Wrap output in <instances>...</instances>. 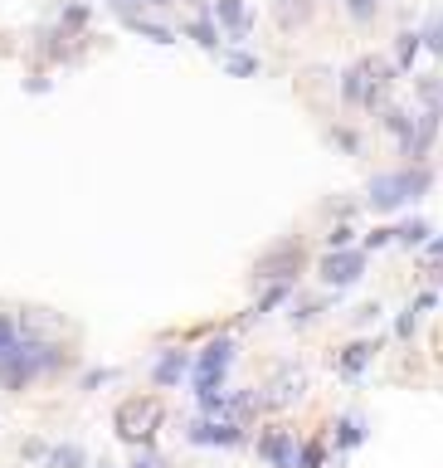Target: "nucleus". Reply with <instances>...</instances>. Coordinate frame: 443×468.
<instances>
[{
	"label": "nucleus",
	"instance_id": "30",
	"mask_svg": "<svg viewBox=\"0 0 443 468\" xmlns=\"http://www.w3.org/2000/svg\"><path fill=\"white\" fill-rule=\"evenodd\" d=\"M147 5H171V0H137V10H147Z\"/></svg>",
	"mask_w": 443,
	"mask_h": 468
},
{
	"label": "nucleus",
	"instance_id": "29",
	"mask_svg": "<svg viewBox=\"0 0 443 468\" xmlns=\"http://www.w3.org/2000/svg\"><path fill=\"white\" fill-rule=\"evenodd\" d=\"M131 468H171V463H166V454H141Z\"/></svg>",
	"mask_w": 443,
	"mask_h": 468
},
{
	"label": "nucleus",
	"instance_id": "23",
	"mask_svg": "<svg viewBox=\"0 0 443 468\" xmlns=\"http://www.w3.org/2000/svg\"><path fill=\"white\" fill-rule=\"evenodd\" d=\"M414 54H419V34H400V54H394V59H400V69H410Z\"/></svg>",
	"mask_w": 443,
	"mask_h": 468
},
{
	"label": "nucleus",
	"instance_id": "16",
	"mask_svg": "<svg viewBox=\"0 0 443 468\" xmlns=\"http://www.w3.org/2000/svg\"><path fill=\"white\" fill-rule=\"evenodd\" d=\"M394 239H400V244H424V239H429V225H424V220H404L400 230H394Z\"/></svg>",
	"mask_w": 443,
	"mask_h": 468
},
{
	"label": "nucleus",
	"instance_id": "17",
	"mask_svg": "<svg viewBox=\"0 0 443 468\" xmlns=\"http://www.w3.org/2000/svg\"><path fill=\"white\" fill-rule=\"evenodd\" d=\"M287 293H293V283H268V293L258 298V312H273V307H283V303H287Z\"/></svg>",
	"mask_w": 443,
	"mask_h": 468
},
{
	"label": "nucleus",
	"instance_id": "13",
	"mask_svg": "<svg viewBox=\"0 0 443 468\" xmlns=\"http://www.w3.org/2000/svg\"><path fill=\"white\" fill-rule=\"evenodd\" d=\"M88 463V454L78 449V444H54L50 454H44V468H83Z\"/></svg>",
	"mask_w": 443,
	"mask_h": 468
},
{
	"label": "nucleus",
	"instance_id": "31",
	"mask_svg": "<svg viewBox=\"0 0 443 468\" xmlns=\"http://www.w3.org/2000/svg\"><path fill=\"white\" fill-rule=\"evenodd\" d=\"M429 254H438V259H443V239H434V244H429Z\"/></svg>",
	"mask_w": 443,
	"mask_h": 468
},
{
	"label": "nucleus",
	"instance_id": "9",
	"mask_svg": "<svg viewBox=\"0 0 443 468\" xmlns=\"http://www.w3.org/2000/svg\"><path fill=\"white\" fill-rule=\"evenodd\" d=\"M185 371H190V356L185 352H161L157 366H151V381H157L161 390H171V386H181Z\"/></svg>",
	"mask_w": 443,
	"mask_h": 468
},
{
	"label": "nucleus",
	"instance_id": "21",
	"mask_svg": "<svg viewBox=\"0 0 443 468\" xmlns=\"http://www.w3.org/2000/svg\"><path fill=\"white\" fill-rule=\"evenodd\" d=\"M224 69L239 74V78H249V74H258V59L254 54H230V59H224Z\"/></svg>",
	"mask_w": 443,
	"mask_h": 468
},
{
	"label": "nucleus",
	"instance_id": "2",
	"mask_svg": "<svg viewBox=\"0 0 443 468\" xmlns=\"http://www.w3.org/2000/svg\"><path fill=\"white\" fill-rule=\"evenodd\" d=\"M429 186H434V176H429L424 166H400V171L370 176L366 200H370V210H400V206H410V200L429 196Z\"/></svg>",
	"mask_w": 443,
	"mask_h": 468
},
{
	"label": "nucleus",
	"instance_id": "8",
	"mask_svg": "<svg viewBox=\"0 0 443 468\" xmlns=\"http://www.w3.org/2000/svg\"><path fill=\"white\" fill-rule=\"evenodd\" d=\"M258 454L273 468H297V439L287 435V429H268V435L258 439Z\"/></svg>",
	"mask_w": 443,
	"mask_h": 468
},
{
	"label": "nucleus",
	"instance_id": "3",
	"mask_svg": "<svg viewBox=\"0 0 443 468\" xmlns=\"http://www.w3.org/2000/svg\"><path fill=\"white\" fill-rule=\"evenodd\" d=\"M341 103L346 107H380L385 103V88L394 78V69L385 64V59H361V64H351L341 74Z\"/></svg>",
	"mask_w": 443,
	"mask_h": 468
},
{
	"label": "nucleus",
	"instance_id": "28",
	"mask_svg": "<svg viewBox=\"0 0 443 468\" xmlns=\"http://www.w3.org/2000/svg\"><path fill=\"white\" fill-rule=\"evenodd\" d=\"M331 249H351V225H337V230H331Z\"/></svg>",
	"mask_w": 443,
	"mask_h": 468
},
{
	"label": "nucleus",
	"instance_id": "10",
	"mask_svg": "<svg viewBox=\"0 0 443 468\" xmlns=\"http://www.w3.org/2000/svg\"><path fill=\"white\" fill-rule=\"evenodd\" d=\"M214 20L224 25L230 40H244V34H249V5H244V0H214Z\"/></svg>",
	"mask_w": 443,
	"mask_h": 468
},
{
	"label": "nucleus",
	"instance_id": "25",
	"mask_svg": "<svg viewBox=\"0 0 443 468\" xmlns=\"http://www.w3.org/2000/svg\"><path fill=\"white\" fill-rule=\"evenodd\" d=\"M321 459H327V449H321V444H307V449L297 454V468H321Z\"/></svg>",
	"mask_w": 443,
	"mask_h": 468
},
{
	"label": "nucleus",
	"instance_id": "4",
	"mask_svg": "<svg viewBox=\"0 0 443 468\" xmlns=\"http://www.w3.org/2000/svg\"><path fill=\"white\" fill-rule=\"evenodd\" d=\"M161 395H131V400L117 405L113 425H117V439L127 444H151V435L161 429Z\"/></svg>",
	"mask_w": 443,
	"mask_h": 468
},
{
	"label": "nucleus",
	"instance_id": "1",
	"mask_svg": "<svg viewBox=\"0 0 443 468\" xmlns=\"http://www.w3.org/2000/svg\"><path fill=\"white\" fill-rule=\"evenodd\" d=\"M59 366H64V346L40 342V337H20L5 356H0V386L25 390V386H34L40 376H50V371H59Z\"/></svg>",
	"mask_w": 443,
	"mask_h": 468
},
{
	"label": "nucleus",
	"instance_id": "18",
	"mask_svg": "<svg viewBox=\"0 0 443 468\" xmlns=\"http://www.w3.org/2000/svg\"><path fill=\"white\" fill-rule=\"evenodd\" d=\"M366 356H370V346H366V342L346 346V356H341V371H346V376H356V371L366 366Z\"/></svg>",
	"mask_w": 443,
	"mask_h": 468
},
{
	"label": "nucleus",
	"instance_id": "19",
	"mask_svg": "<svg viewBox=\"0 0 443 468\" xmlns=\"http://www.w3.org/2000/svg\"><path fill=\"white\" fill-rule=\"evenodd\" d=\"M15 342H20V322L10 317V312H0V356H5Z\"/></svg>",
	"mask_w": 443,
	"mask_h": 468
},
{
	"label": "nucleus",
	"instance_id": "11",
	"mask_svg": "<svg viewBox=\"0 0 443 468\" xmlns=\"http://www.w3.org/2000/svg\"><path fill=\"white\" fill-rule=\"evenodd\" d=\"M273 20H278L283 30H297L312 20V0H273Z\"/></svg>",
	"mask_w": 443,
	"mask_h": 468
},
{
	"label": "nucleus",
	"instance_id": "24",
	"mask_svg": "<svg viewBox=\"0 0 443 468\" xmlns=\"http://www.w3.org/2000/svg\"><path fill=\"white\" fill-rule=\"evenodd\" d=\"M337 429H341V444H361V435H366V429H361V419H337Z\"/></svg>",
	"mask_w": 443,
	"mask_h": 468
},
{
	"label": "nucleus",
	"instance_id": "20",
	"mask_svg": "<svg viewBox=\"0 0 443 468\" xmlns=\"http://www.w3.org/2000/svg\"><path fill=\"white\" fill-rule=\"evenodd\" d=\"M419 44H424V50H434V54H443V15L429 20L424 34H419Z\"/></svg>",
	"mask_w": 443,
	"mask_h": 468
},
{
	"label": "nucleus",
	"instance_id": "12",
	"mask_svg": "<svg viewBox=\"0 0 443 468\" xmlns=\"http://www.w3.org/2000/svg\"><path fill=\"white\" fill-rule=\"evenodd\" d=\"M380 117H385V127L394 132V137H400V147L410 151V147H414V117L404 113V107H385Z\"/></svg>",
	"mask_w": 443,
	"mask_h": 468
},
{
	"label": "nucleus",
	"instance_id": "7",
	"mask_svg": "<svg viewBox=\"0 0 443 468\" xmlns=\"http://www.w3.org/2000/svg\"><path fill=\"white\" fill-rule=\"evenodd\" d=\"M297 263H303V249H297V244H283V254L273 249L268 259H258L254 279H258V283H293Z\"/></svg>",
	"mask_w": 443,
	"mask_h": 468
},
{
	"label": "nucleus",
	"instance_id": "14",
	"mask_svg": "<svg viewBox=\"0 0 443 468\" xmlns=\"http://www.w3.org/2000/svg\"><path fill=\"white\" fill-rule=\"evenodd\" d=\"M122 25H131L137 34H147L151 44H176V34L166 30V25H157V20H141V15H137V20H122Z\"/></svg>",
	"mask_w": 443,
	"mask_h": 468
},
{
	"label": "nucleus",
	"instance_id": "22",
	"mask_svg": "<svg viewBox=\"0 0 443 468\" xmlns=\"http://www.w3.org/2000/svg\"><path fill=\"white\" fill-rule=\"evenodd\" d=\"M346 10H351V20H375V10H380V0H346Z\"/></svg>",
	"mask_w": 443,
	"mask_h": 468
},
{
	"label": "nucleus",
	"instance_id": "6",
	"mask_svg": "<svg viewBox=\"0 0 443 468\" xmlns=\"http://www.w3.org/2000/svg\"><path fill=\"white\" fill-rule=\"evenodd\" d=\"M190 444H205V449H234V444H244V429L234 425V419H195V425L185 429Z\"/></svg>",
	"mask_w": 443,
	"mask_h": 468
},
{
	"label": "nucleus",
	"instance_id": "26",
	"mask_svg": "<svg viewBox=\"0 0 443 468\" xmlns=\"http://www.w3.org/2000/svg\"><path fill=\"white\" fill-rule=\"evenodd\" d=\"M78 25H88V5H68L64 10V30H78Z\"/></svg>",
	"mask_w": 443,
	"mask_h": 468
},
{
	"label": "nucleus",
	"instance_id": "5",
	"mask_svg": "<svg viewBox=\"0 0 443 468\" xmlns=\"http://www.w3.org/2000/svg\"><path fill=\"white\" fill-rule=\"evenodd\" d=\"M366 279V254L361 249H331L321 259V283L331 288H346V283H361Z\"/></svg>",
	"mask_w": 443,
	"mask_h": 468
},
{
	"label": "nucleus",
	"instance_id": "27",
	"mask_svg": "<svg viewBox=\"0 0 443 468\" xmlns=\"http://www.w3.org/2000/svg\"><path fill=\"white\" fill-rule=\"evenodd\" d=\"M107 381H113V371L98 366V371H88V376H83V390H98V386H107Z\"/></svg>",
	"mask_w": 443,
	"mask_h": 468
},
{
	"label": "nucleus",
	"instance_id": "15",
	"mask_svg": "<svg viewBox=\"0 0 443 468\" xmlns=\"http://www.w3.org/2000/svg\"><path fill=\"white\" fill-rule=\"evenodd\" d=\"M190 40L200 44V50H220V30L210 25V15H200V20H190Z\"/></svg>",
	"mask_w": 443,
	"mask_h": 468
}]
</instances>
